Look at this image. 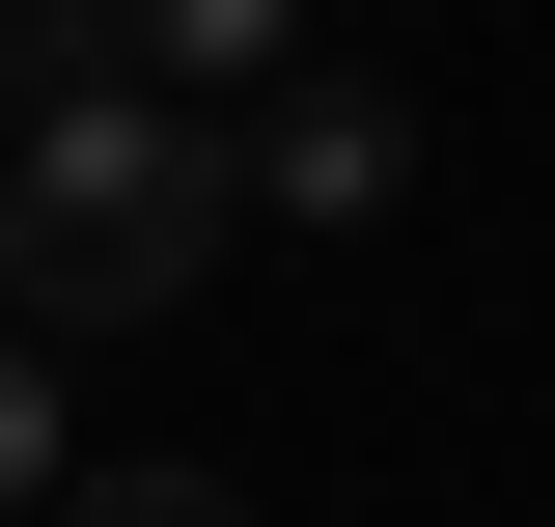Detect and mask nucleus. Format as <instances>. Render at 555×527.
Here are the masks:
<instances>
[{"label":"nucleus","instance_id":"obj_6","mask_svg":"<svg viewBox=\"0 0 555 527\" xmlns=\"http://www.w3.org/2000/svg\"><path fill=\"white\" fill-rule=\"evenodd\" d=\"M0 500H56V361H28V306H0Z\"/></svg>","mask_w":555,"mask_h":527},{"label":"nucleus","instance_id":"obj_5","mask_svg":"<svg viewBox=\"0 0 555 527\" xmlns=\"http://www.w3.org/2000/svg\"><path fill=\"white\" fill-rule=\"evenodd\" d=\"M28 527H250V500H222V472H56Z\"/></svg>","mask_w":555,"mask_h":527},{"label":"nucleus","instance_id":"obj_3","mask_svg":"<svg viewBox=\"0 0 555 527\" xmlns=\"http://www.w3.org/2000/svg\"><path fill=\"white\" fill-rule=\"evenodd\" d=\"M83 83H139V0H0V112H83Z\"/></svg>","mask_w":555,"mask_h":527},{"label":"nucleus","instance_id":"obj_1","mask_svg":"<svg viewBox=\"0 0 555 527\" xmlns=\"http://www.w3.org/2000/svg\"><path fill=\"white\" fill-rule=\"evenodd\" d=\"M222 222H250V139H222L195 83H83V112L0 139V306H28V333H139V306H195Z\"/></svg>","mask_w":555,"mask_h":527},{"label":"nucleus","instance_id":"obj_4","mask_svg":"<svg viewBox=\"0 0 555 527\" xmlns=\"http://www.w3.org/2000/svg\"><path fill=\"white\" fill-rule=\"evenodd\" d=\"M306 56V0H139V83H278Z\"/></svg>","mask_w":555,"mask_h":527},{"label":"nucleus","instance_id":"obj_2","mask_svg":"<svg viewBox=\"0 0 555 527\" xmlns=\"http://www.w3.org/2000/svg\"><path fill=\"white\" fill-rule=\"evenodd\" d=\"M416 195V112H389V83H278V112H250V222H389Z\"/></svg>","mask_w":555,"mask_h":527}]
</instances>
